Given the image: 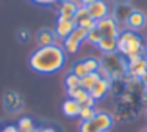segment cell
<instances>
[{
	"instance_id": "19",
	"label": "cell",
	"mask_w": 147,
	"mask_h": 132,
	"mask_svg": "<svg viewBox=\"0 0 147 132\" xmlns=\"http://www.w3.org/2000/svg\"><path fill=\"white\" fill-rule=\"evenodd\" d=\"M99 80H100V74H99V72H89L88 76H85V77L82 79V82H80V86L89 93L91 90L94 88V85H96V83L99 82Z\"/></svg>"
},
{
	"instance_id": "31",
	"label": "cell",
	"mask_w": 147,
	"mask_h": 132,
	"mask_svg": "<svg viewBox=\"0 0 147 132\" xmlns=\"http://www.w3.org/2000/svg\"><path fill=\"white\" fill-rule=\"evenodd\" d=\"M94 2H97V0H78V3H80V6H89L91 3H94Z\"/></svg>"
},
{
	"instance_id": "18",
	"label": "cell",
	"mask_w": 147,
	"mask_h": 132,
	"mask_svg": "<svg viewBox=\"0 0 147 132\" xmlns=\"http://www.w3.org/2000/svg\"><path fill=\"white\" fill-rule=\"evenodd\" d=\"M116 46H117V39H114V38H102L96 47L102 54H111V52H116Z\"/></svg>"
},
{
	"instance_id": "28",
	"label": "cell",
	"mask_w": 147,
	"mask_h": 132,
	"mask_svg": "<svg viewBox=\"0 0 147 132\" xmlns=\"http://www.w3.org/2000/svg\"><path fill=\"white\" fill-rule=\"evenodd\" d=\"M31 2L39 5V6H52V5H55V3H59L61 0H31Z\"/></svg>"
},
{
	"instance_id": "9",
	"label": "cell",
	"mask_w": 147,
	"mask_h": 132,
	"mask_svg": "<svg viewBox=\"0 0 147 132\" xmlns=\"http://www.w3.org/2000/svg\"><path fill=\"white\" fill-rule=\"evenodd\" d=\"M91 123L96 127V132H110L111 127L114 126V118L108 112H97Z\"/></svg>"
},
{
	"instance_id": "21",
	"label": "cell",
	"mask_w": 147,
	"mask_h": 132,
	"mask_svg": "<svg viewBox=\"0 0 147 132\" xmlns=\"http://www.w3.org/2000/svg\"><path fill=\"white\" fill-rule=\"evenodd\" d=\"M17 129H19V132H34L36 124L30 116H22L17 121Z\"/></svg>"
},
{
	"instance_id": "33",
	"label": "cell",
	"mask_w": 147,
	"mask_h": 132,
	"mask_svg": "<svg viewBox=\"0 0 147 132\" xmlns=\"http://www.w3.org/2000/svg\"><path fill=\"white\" fill-rule=\"evenodd\" d=\"M141 99L144 101V102H147V88H142V91H141Z\"/></svg>"
},
{
	"instance_id": "6",
	"label": "cell",
	"mask_w": 147,
	"mask_h": 132,
	"mask_svg": "<svg viewBox=\"0 0 147 132\" xmlns=\"http://www.w3.org/2000/svg\"><path fill=\"white\" fill-rule=\"evenodd\" d=\"M3 107L9 115H16L24 109V99L16 91H6L3 96Z\"/></svg>"
},
{
	"instance_id": "2",
	"label": "cell",
	"mask_w": 147,
	"mask_h": 132,
	"mask_svg": "<svg viewBox=\"0 0 147 132\" xmlns=\"http://www.w3.org/2000/svg\"><path fill=\"white\" fill-rule=\"evenodd\" d=\"M99 74L100 79H105V80L124 79L127 76V58L122 57L117 52L103 54V57L100 58Z\"/></svg>"
},
{
	"instance_id": "12",
	"label": "cell",
	"mask_w": 147,
	"mask_h": 132,
	"mask_svg": "<svg viewBox=\"0 0 147 132\" xmlns=\"http://www.w3.org/2000/svg\"><path fill=\"white\" fill-rule=\"evenodd\" d=\"M146 24H147V17L144 13L141 10H133L131 14L128 16L127 22H125V25L131 32H139V30H142L146 27Z\"/></svg>"
},
{
	"instance_id": "11",
	"label": "cell",
	"mask_w": 147,
	"mask_h": 132,
	"mask_svg": "<svg viewBox=\"0 0 147 132\" xmlns=\"http://www.w3.org/2000/svg\"><path fill=\"white\" fill-rule=\"evenodd\" d=\"M75 22L74 20H66V19H58L55 20V25H53V32H55V36H57V39H61L64 41L66 38L69 36L74 29H75Z\"/></svg>"
},
{
	"instance_id": "27",
	"label": "cell",
	"mask_w": 147,
	"mask_h": 132,
	"mask_svg": "<svg viewBox=\"0 0 147 132\" xmlns=\"http://www.w3.org/2000/svg\"><path fill=\"white\" fill-rule=\"evenodd\" d=\"M17 39H19L20 43H28L30 41V32L27 29H20L19 32H17Z\"/></svg>"
},
{
	"instance_id": "4",
	"label": "cell",
	"mask_w": 147,
	"mask_h": 132,
	"mask_svg": "<svg viewBox=\"0 0 147 132\" xmlns=\"http://www.w3.org/2000/svg\"><path fill=\"white\" fill-rule=\"evenodd\" d=\"M88 39V30L83 29V27H78L77 25L74 29V32L63 41V49L66 50V54H77L82 47V44Z\"/></svg>"
},
{
	"instance_id": "34",
	"label": "cell",
	"mask_w": 147,
	"mask_h": 132,
	"mask_svg": "<svg viewBox=\"0 0 147 132\" xmlns=\"http://www.w3.org/2000/svg\"><path fill=\"white\" fill-rule=\"evenodd\" d=\"M144 57H146V60H147V47H146V52H144Z\"/></svg>"
},
{
	"instance_id": "15",
	"label": "cell",
	"mask_w": 147,
	"mask_h": 132,
	"mask_svg": "<svg viewBox=\"0 0 147 132\" xmlns=\"http://www.w3.org/2000/svg\"><path fill=\"white\" fill-rule=\"evenodd\" d=\"M131 11H133V8L130 6V3L121 2V3H117V5L114 6L113 13H111V17H113L117 24H122V22L125 24L127 19H128V16L131 14Z\"/></svg>"
},
{
	"instance_id": "7",
	"label": "cell",
	"mask_w": 147,
	"mask_h": 132,
	"mask_svg": "<svg viewBox=\"0 0 147 132\" xmlns=\"http://www.w3.org/2000/svg\"><path fill=\"white\" fill-rule=\"evenodd\" d=\"M97 29L100 30V33H102L103 38H114V39H117L119 33H121L119 24L111 16H108V17H105V19H102V20H99V22H97Z\"/></svg>"
},
{
	"instance_id": "17",
	"label": "cell",
	"mask_w": 147,
	"mask_h": 132,
	"mask_svg": "<svg viewBox=\"0 0 147 132\" xmlns=\"http://www.w3.org/2000/svg\"><path fill=\"white\" fill-rule=\"evenodd\" d=\"M61 110L67 118H78L80 115V110H82V104L77 102L75 99H64L63 101V105H61Z\"/></svg>"
},
{
	"instance_id": "23",
	"label": "cell",
	"mask_w": 147,
	"mask_h": 132,
	"mask_svg": "<svg viewBox=\"0 0 147 132\" xmlns=\"http://www.w3.org/2000/svg\"><path fill=\"white\" fill-rule=\"evenodd\" d=\"M96 113H97V110H96V107H85V105H82V110H80V123H83V121H91L94 116H96Z\"/></svg>"
},
{
	"instance_id": "1",
	"label": "cell",
	"mask_w": 147,
	"mask_h": 132,
	"mask_svg": "<svg viewBox=\"0 0 147 132\" xmlns=\"http://www.w3.org/2000/svg\"><path fill=\"white\" fill-rule=\"evenodd\" d=\"M67 61V54L61 44H52L45 47H38L31 52L28 65L36 74H55L61 71Z\"/></svg>"
},
{
	"instance_id": "3",
	"label": "cell",
	"mask_w": 147,
	"mask_h": 132,
	"mask_svg": "<svg viewBox=\"0 0 147 132\" xmlns=\"http://www.w3.org/2000/svg\"><path fill=\"white\" fill-rule=\"evenodd\" d=\"M146 43L142 36L138 32H131V30H121L117 36V46L116 52L121 54L122 57L130 58L135 55H144L146 52Z\"/></svg>"
},
{
	"instance_id": "10",
	"label": "cell",
	"mask_w": 147,
	"mask_h": 132,
	"mask_svg": "<svg viewBox=\"0 0 147 132\" xmlns=\"http://www.w3.org/2000/svg\"><path fill=\"white\" fill-rule=\"evenodd\" d=\"M86 10H88L89 16L96 22H99V20H102L105 17L110 16V5L105 0H97V2L91 3L89 6H86Z\"/></svg>"
},
{
	"instance_id": "5",
	"label": "cell",
	"mask_w": 147,
	"mask_h": 132,
	"mask_svg": "<svg viewBox=\"0 0 147 132\" xmlns=\"http://www.w3.org/2000/svg\"><path fill=\"white\" fill-rule=\"evenodd\" d=\"M147 71V60L144 55H135L127 58V76L135 79H141Z\"/></svg>"
},
{
	"instance_id": "25",
	"label": "cell",
	"mask_w": 147,
	"mask_h": 132,
	"mask_svg": "<svg viewBox=\"0 0 147 132\" xmlns=\"http://www.w3.org/2000/svg\"><path fill=\"white\" fill-rule=\"evenodd\" d=\"M83 63H85L88 72H99V69H100V58L88 57V58H83Z\"/></svg>"
},
{
	"instance_id": "13",
	"label": "cell",
	"mask_w": 147,
	"mask_h": 132,
	"mask_svg": "<svg viewBox=\"0 0 147 132\" xmlns=\"http://www.w3.org/2000/svg\"><path fill=\"white\" fill-rule=\"evenodd\" d=\"M74 22H75V25L83 27V29H86V30L94 29V27H96V24H97L96 20H94L92 17L89 16L88 10H86L85 6H80V8H78V11H77L75 17H74Z\"/></svg>"
},
{
	"instance_id": "20",
	"label": "cell",
	"mask_w": 147,
	"mask_h": 132,
	"mask_svg": "<svg viewBox=\"0 0 147 132\" xmlns=\"http://www.w3.org/2000/svg\"><path fill=\"white\" fill-rule=\"evenodd\" d=\"M66 95H67V98L75 99L77 102H80L83 105V102L88 99L89 93L86 91V90H83L82 86H78V88H74V90H66Z\"/></svg>"
},
{
	"instance_id": "26",
	"label": "cell",
	"mask_w": 147,
	"mask_h": 132,
	"mask_svg": "<svg viewBox=\"0 0 147 132\" xmlns=\"http://www.w3.org/2000/svg\"><path fill=\"white\" fill-rule=\"evenodd\" d=\"M102 33H100V30L97 29V24H96V27L94 29H91V30H88V43L89 44H92V46H97V44L100 43V39H102Z\"/></svg>"
},
{
	"instance_id": "24",
	"label": "cell",
	"mask_w": 147,
	"mask_h": 132,
	"mask_svg": "<svg viewBox=\"0 0 147 132\" xmlns=\"http://www.w3.org/2000/svg\"><path fill=\"white\" fill-rule=\"evenodd\" d=\"M71 72H72V74H75L77 77H80V79H83L85 76H88V74H89L88 69H86V66H85V63H83V60L75 61V63L72 65Z\"/></svg>"
},
{
	"instance_id": "32",
	"label": "cell",
	"mask_w": 147,
	"mask_h": 132,
	"mask_svg": "<svg viewBox=\"0 0 147 132\" xmlns=\"http://www.w3.org/2000/svg\"><path fill=\"white\" fill-rule=\"evenodd\" d=\"M139 82H141L142 88H147V71L144 72V76H142V77L139 79Z\"/></svg>"
},
{
	"instance_id": "22",
	"label": "cell",
	"mask_w": 147,
	"mask_h": 132,
	"mask_svg": "<svg viewBox=\"0 0 147 132\" xmlns=\"http://www.w3.org/2000/svg\"><path fill=\"white\" fill-rule=\"evenodd\" d=\"M80 82H82V79L77 77L75 74H72L71 71H69L67 74H66V77H64V86H66V90L78 88V86H80Z\"/></svg>"
},
{
	"instance_id": "29",
	"label": "cell",
	"mask_w": 147,
	"mask_h": 132,
	"mask_svg": "<svg viewBox=\"0 0 147 132\" xmlns=\"http://www.w3.org/2000/svg\"><path fill=\"white\" fill-rule=\"evenodd\" d=\"M34 132H57L52 126H39L34 129Z\"/></svg>"
},
{
	"instance_id": "30",
	"label": "cell",
	"mask_w": 147,
	"mask_h": 132,
	"mask_svg": "<svg viewBox=\"0 0 147 132\" xmlns=\"http://www.w3.org/2000/svg\"><path fill=\"white\" fill-rule=\"evenodd\" d=\"M2 132H19L17 129V126H13V124H8V126H5L2 129Z\"/></svg>"
},
{
	"instance_id": "16",
	"label": "cell",
	"mask_w": 147,
	"mask_h": 132,
	"mask_svg": "<svg viewBox=\"0 0 147 132\" xmlns=\"http://www.w3.org/2000/svg\"><path fill=\"white\" fill-rule=\"evenodd\" d=\"M36 43L39 47L57 44V36H55L53 29H41L39 32L36 33Z\"/></svg>"
},
{
	"instance_id": "36",
	"label": "cell",
	"mask_w": 147,
	"mask_h": 132,
	"mask_svg": "<svg viewBox=\"0 0 147 132\" xmlns=\"http://www.w3.org/2000/svg\"><path fill=\"white\" fill-rule=\"evenodd\" d=\"M146 118H147V109H146Z\"/></svg>"
},
{
	"instance_id": "8",
	"label": "cell",
	"mask_w": 147,
	"mask_h": 132,
	"mask_svg": "<svg viewBox=\"0 0 147 132\" xmlns=\"http://www.w3.org/2000/svg\"><path fill=\"white\" fill-rule=\"evenodd\" d=\"M80 8V3L77 0H61L58 3V19H66V20H74L77 11Z\"/></svg>"
},
{
	"instance_id": "35",
	"label": "cell",
	"mask_w": 147,
	"mask_h": 132,
	"mask_svg": "<svg viewBox=\"0 0 147 132\" xmlns=\"http://www.w3.org/2000/svg\"><path fill=\"white\" fill-rule=\"evenodd\" d=\"M141 132H147V129H142V131H141Z\"/></svg>"
},
{
	"instance_id": "14",
	"label": "cell",
	"mask_w": 147,
	"mask_h": 132,
	"mask_svg": "<svg viewBox=\"0 0 147 132\" xmlns=\"http://www.w3.org/2000/svg\"><path fill=\"white\" fill-rule=\"evenodd\" d=\"M110 88H111V80L100 79V80L94 85V88L89 91V96L96 101V102H99V101L107 98V95L110 93Z\"/></svg>"
}]
</instances>
